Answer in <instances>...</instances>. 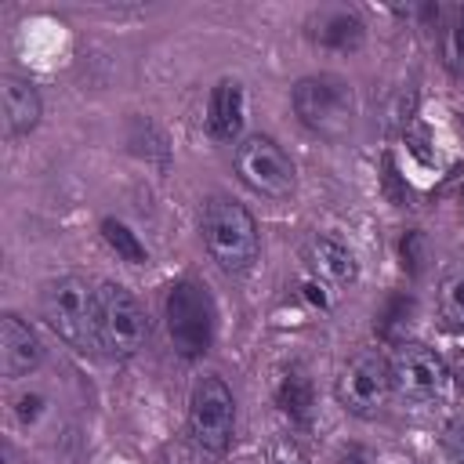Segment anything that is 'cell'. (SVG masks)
<instances>
[{"instance_id": "cell-20", "label": "cell", "mask_w": 464, "mask_h": 464, "mask_svg": "<svg viewBox=\"0 0 464 464\" xmlns=\"http://www.w3.org/2000/svg\"><path fill=\"white\" fill-rule=\"evenodd\" d=\"M301 294H304L312 304L330 308V297H326V283H323V279H315V276H312V279H304V283H301Z\"/></svg>"}, {"instance_id": "cell-15", "label": "cell", "mask_w": 464, "mask_h": 464, "mask_svg": "<svg viewBox=\"0 0 464 464\" xmlns=\"http://www.w3.org/2000/svg\"><path fill=\"white\" fill-rule=\"evenodd\" d=\"M439 29H442V62L453 72H464V4L439 7Z\"/></svg>"}, {"instance_id": "cell-11", "label": "cell", "mask_w": 464, "mask_h": 464, "mask_svg": "<svg viewBox=\"0 0 464 464\" xmlns=\"http://www.w3.org/2000/svg\"><path fill=\"white\" fill-rule=\"evenodd\" d=\"M40 94L29 80L22 76H4L0 80V123H4V138H22L40 123Z\"/></svg>"}, {"instance_id": "cell-16", "label": "cell", "mask_w": 464, "mask_h": 464, "mask_svg": "<svg viewBox=\"0 0 464 464\" xmlns=\"http://www.w3.org/2000/svg\"><path fill=\"white\" fill-rule=\"evenodd\" d=\"M276 402L283 406V413L290 420H308L312 413V381L297 370H290L283 381H279V392H276Z\"/></svg>"}, {"instance_id": "cell-3", "label": "cell", "mask_w": 464, "mask_h": 464, "mask_svg": "<svg viewBox=\"0 0 464 464\" xmlns=\"http://www.w3.org/2000/svg\"><path fill=\"white\" fill-rule=\"evenodd\" d=\"M294 112L297 120L319 134V138H344L352 130V116H355V94L352 83L334 76V72H319V76H304L294 83Z\"/></svg>"}, {"instance_id": "cell-2", "label": "cell", "mask_w": 464, "mask_h": 464, "mask_svg": "<svg viewBox=\"0 0 464 464\" xmlns=\"http://www.w3.org/2000/svg\"><path fill=\"white\" fill-rule=\"evenodd\" d=\"M203 243L225 272H246L261 250L257 221L243 203L218 196L203 210Z\"/></svg>"}, {"instance_id": "cell-6", "label": "cell", "mask_w": 464, "mask_h": 464, "mask_svg": "<svg viewBox=\"0 0 464 464\" xmlns=\"http://www.w3.org/2000/svg\"><path fill=\"white\" fill-rule=\"evenodd\" d=\"M188 431H192V442L207 453H225L228 450L232 431H236V399H232V388L221 377L207 373L192 384Z\"/></svg>"}, {"instance_id": "cell-13", "label": "cell", "mask_w": 464, "mask_h": 464, "mask_svg": "<svg viewBox=\"0 0 464 464\" xmlns=\"http://www.w3.org/2000/svg\"><path fill=\"white\" fill-rule=\"evenodd\" d=\"M304 261H308V268H312L315 279L334 283V286H348L359 276L355 254L341 239H334V236H312L308 246H304Z\"/></svg>"}, {"instance_id": "cell-1", "label": "cell", "mask_w": 464, "mask_h": 464, "mask_svg": "<svg viewBox=\"0 0 464 464\" xmlns=\"http://www.w3.org/2000/svg\"><path fill=\"white\" fill-rule=\"evenodd\" d=\"M94 337L98 352L112 359H130L149 341V315L138 297L120 283L94 286Z\"/></svg>"}, {"instance_id": "cell-19", "label": "cell", "mask_w": 464, "mask_h": 464, "mask_svg": "<svg viewBox=\"0 0 464 464\" xmlns=\"http://www.w3.org/2000/svg\"><path fill=\"white\" fill-rule=\"evenodd\" d=\"M410 312H413V301L410 297H392L388 301V308H384V315H381V334L384 337H395V326H402V323H410Z\"/></svg>"}, {"instance_id": "cell-8", "label": "cell", "mask_w": 464, "mask_h": 464, "mask_svg": "<svg viewBox=\"0 0 464 464\" xmlns=\"http://www.w3.org/2000/svg\"><path fill=\"white\" fill-rule=\"evenodd\" d=\"M392 395V366L377 348L355 352L341 377H337V399L355 417H377Z\"/></svg>"}, {"instance_id": "cell-10", "label": "cell", "mask_w": 464, "mask_h": 464, "mask_svg": "<svg viewBox=\"0 0 464 464\" xmlns=\"http://www.w3.org/2000/svg\"><path fill=\"white\" fill-rule=\"evenodd\" d=\"M40 362H44V344H40L36 330L7 312L0 319V370H4V377H11V381L29 377Z\"/></svg>"}, {"instance_id": "cell-21", "label": "cell", "mask_w": 464, "mask_h": 464, "mask_svg": "<svg viewBox=\"0 0 464 464\" xmlns=\"http://www.w3.org/2000/svg\"><path fill=\"white\" fill-rule=\"evenodd\" d=\"M337 464H370V460H366V453H362L359 446H348V450L337 457Z\"/></svg>"}, {"instance_id": "cell-4", "label": "cell", "mask_w": 464, "mask_h": 464, "mask_svg": "<svg viewBox=\"0 0 464 464\" xmlns=\"http://www.w3.org/2000/svg\"><path fill=\"white\" fill-rule=\"evenodd\" d=\"M40 315L65 344H72L80 352L98 348V337H94V286L83 276L51 279L40 290Z\"/></svg>"}, {"instance_id": "cell-18", "label": "cell", "mask_w": 464, "mask_h": 464, "mask_svg": "<svg viewBox=\"0 0 464 464\" xmlns=\"http://www.w3.org/2000/svg\"><path fill=\"white\" fill-rule=\"evenodd\" d=\"M102 236H105V243L116 250V257H123V261H130V265H141V261H145V246H141V239H138L123 221L105 218V221H102Z\"/></svg>"}, {"instance_id": "cell-5", "label": "cell", "mask_w": 464, "mask_h": 464, "mask_svg": "<svg viewBox=\"0 0 464 464\" xmlns=\"http://www.w3.org/2000/svg\"><path fill=\"white\" fill-rule=\"evenodd\" d=\"M163 323H167V337L178 355H185V359L203 355L214 341V301H210L207 286L196 279H178L167 290Z\"/></svg>"}, {"instance_id": "cell-17", "label": "cell", "mask_w": 464, "mask_h": 464, "mask_svg": "<svg viewBox=\"0 0 464 464\" xmlns=\"http://www.w3.org/2000/svg\"><path fill=\"white\" fill-rule=\"evenodd\" d=\"M439 315L450 330H464V268L450 272L439 286Z\"/></svg>"}, {"instance_id": "cell-12", "label": "cell", "mask_w": 464, "mask_h": 464, "mask_svg": "<svg viewBox=\"0 0 464 464\" xmlns=\"http://www.w3.org/2000/svg\"><path fill=\"white\" fill-rule=\"evenodd\" d=\"M362 18L352 7H319L308 18V36L326 51H355L362 44Z\"/></svg>"}, {"instance_id": "cell-14", "label": "cell", "mask_w": 464, "mask_h": 464, "mask_svg": "<svg viewBox=\"0 0 464 464\" xmlns=\"http://www.w3.org/2000/svg\"><path fill=\"white\" fill-rule=\"evenodd\" d=\"M243 116H246V94L239 80H221L210 91L207 102V127L218 141H232L243 130Z\"/></svg>"}, {"instance_id": "cell-7", "label": "cell", "mask_w": 464, "mask_h": 464, "mask_svg": "<svg viewBox=\"0 0 464 464\" xmlns=\"http://www.w3.org/2000/svg\"><path fill=\"white\" fill-rule=\"evenodd\" d=\"M236 174L246 188L268 199H286L297 185L294 160L268 134H250L236 145Z\"/></svg>"}, {"instance_id": "cell-9", "label": "cell", "mask_w": 464, "mask_h": 464, "mask_svg": "<svg viewBox=\"0 0 464 464\" xmlns=\"http://www.w3.org/2000/svg\"><path fill=\"white\" fill-rule=\"evenodd\" d=\"M388 366H392V392L410 402H431L450 384V370L442 355L424 344H402L395 359H388Z\"/></svg>"}]
</instances>
